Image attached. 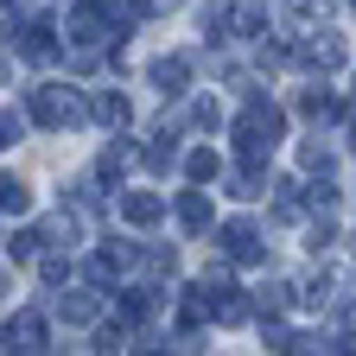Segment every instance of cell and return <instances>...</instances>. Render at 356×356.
<instances>
[{"label":"cell","instance_id":"6da1fadb","mask_svg":"<svg viewBox=\"0 0 356 356\" xmlns=\"http://www.w3.org/2000/svg\"><path fill=\"white\" fill-rule=\"evenodd\" d=\"M236 140H242V159L261 165L267 153H274V140H280V108L267 102V96H248V108L236 121Z\"/></svg>","mask_w":356,"mask_h":356},{"label":"cell","instance_id":"7a4b0ae2","mask_svg":"<svg viewBox=\"0 0 356 356\" xmlns=\"http://www.w3.org/2000/svg\"><path fill=\"white\" fill-rule=\"evenodd\" d=\"M32 115H38V127H70V121H83V102L70 83H44V89H32Z\"/></svg>","mask_w":356,"mask_h":356},{"label":"cell","instance_id":"3957f363","mask_svg":"<svg viewBox=\"0 0 356 356\" xmlns=\"http://www.w3.org/2000/svg\"><path fill=\"white\" fill-rule=\"evenodd\" d=\"M293 64H312V70H337V64H343V38H337V32H318V38L293 44Z\"/></svg>","mask_w":356,"mask_h":356},{"label":"cell","instance_id":"277c9868","mask_svg":"<svg viewBox=\"0 0 356 356\" xmlns=\"http://www.w3.org/2000/svg\"><path fill=\"white\" fill-rule=\"evenodd\" d=\"M222 254H229V261H261V229H254V222L248 216H236V222H222Z\"/></svg>","mask_w":356,"mask_h":356},{"label":"cell","instance_id":"5b68a950","mask_svg":"<svg viewBox=\"0 0 356 356\" xmlns=\"http://www.w3.org/2000/svg\"><path fill=\"white\" fill-rule=\"evenodd\" d=\"M7 350H44V318L38 312H13L7 318Z\"/></svg>","mask_w":356,"mask_h":356},{"label":"cell","instance_id":"8992f818","mask_svg":"<svg viewBox=\"0 0 356 356\" xmlns=\"http://www.w3.org/2000/svg\"><path fill=\"white\" fill-rule=\"evenodd\" d=\"M159 216H165V197H153V191H127L121 197V222H134V229H147Z\"/></svg>","mask_w":356,"mask_h":356},{"label":"cell","instance_id":"52a82bcc","mask_svg":"<svg viewBox=\"0 0 356 356\" xmlns=\"http://www.w3.org/2000/svg\"><path fill=\"white\" fill-rule=\"evenodd\" d=\"M51 51H58V44H51V26H19V58L26 64H51Z\"/></svg>","mask_w":356,"mask_h":356},{"label":"cell","instance_id":"ba28073f","mask_svg":"<svg viewBox=\"0 0 356 356\" xmlns=\"http://www.w3.org/2000/svg\"><path fill=\"white\" fill-rule=\"evenodd\" d=\"M185 76H191V64H185V58H159V64H153L159 96H185Z\"/></svg>","mask_w":356,"mask_h":356},{"label":"cell","instance_id":"9c48e42d","mask_svg":"<svg viewBox=\"0 0 356 356\" xmlns=\"http://www.w3.org/2000/svg\"><path fill=\"white\" fill-rule=\"evenodd\" d=\"M299 115H312V121H337V96H331V89H318V83H312L305 96H299Z\"/></svg>","mask_w":356,"mask_h":356},{"label":"cell","instance_id":"30bf717a","mask_svg":"<svg viewBox=\"0 0 356 356\" xmlns=\"http://www.w3.org/2000/svg\"><path fill=\"white\" fill-rule=\"evenodd\" d=\"M178 222H185V229H210V197L185 191V197H178Z\"/></svg>","mask_w":356,"mask_h":356},{"label":"cell","instance_id":"8fae6325","mask_svg":"<svg viewBox=\"0 0 356 356\" xmlns=\"http://www.w3.org/2000/svg\"><path fill=\"white\" fill-rule=\"evenodd\" d=\"M121 267H127V254H121V248H96V261H89V280H96V286H108Z\"/></svg>","mask_w":356,"mask_h":356},{"label":"cell","instance_id":"7c38bea8","mask_svg":"<svg viewBox=\"0 0 356 356\" xmlns=\"http://www.w3.org/2000/svg\"><path fill=\"white\" fill-rule=\"evenodd\" d=\"M229 26H236V32H242V38H254V32H261V26H267V7H261V0H242V7H236V13H229Z\"/></svg>","mask_w":356,"mask_h":356},{"label":"cell","instance_id":"4fadbf2b","mask_svg":"<svg viewBox=\"0 0 356 356\" xmlns=\"http://www.w3.org/2000/svg\"><path fill=\"white\" fill-rule=\"evenodd\" d=\"M58 312L70 325H89V318H96V293H70V299H58Z\"/></svg>","mask_w":356,"mask_h":356},{"label":"cell","instance_id":"5bb4252c","mask_svg":"<svg viewBox=\"0 0 356 356\" xmlns=\"http://www.w3.org/2000/svg\"><path fill=\"white\" fill-rule=\"evenodd\" d=\"M185 172H191V185H210V178H216V153H210V147L185 153Z\"/></svg>","mask_w":356,"mask_h":356},{"label":"cell","instance_id":"9a60e30c","mask_svg":"<svg viewBox=\"0 0 356 356\" xmlns=\"http://www.w3.org/2000/svg\"><path fill=\"white\" fill-rule=\"evenodd\" d=\"M96 121L121 127V121H127V96H115V89H102V96H96Z\"/></svg>","mask_w":356,"mask_h":356},{"label":"cell","instance_id":"2e32d148","mask_svg":"<svg viewBox=\"0 0 356 356\" xmlns=\"http://www.w3.org/2000/svg\"><path fill=\"white\" fill-rule=\"evenodd\" d=\"M38 280H44V286H64V280H70V261H64V254H44V261H38Z\"/></svg>","mask_w":356,"mask_h":356},{"label":"cell","instance_id":"e0dca14e","mask_svg":"<svg viewBox=\"0 0 356 356\" xmlns=\"http://www.w3.org/2000/svg\"><path fill=\"white\" fill-rule=\"evenodd\" d=\"M127 165H134V147H108V153L96 159V172H102V178H115V172H127Z\"/></svg>","mask_w":356,"mask_h":356},{"label":"cell","instance_id":"ac0fdd59","mask_svg":"<svg viewBox=\"0 0 356 356\" xmlns=\"http://www.w3.org/2000/svg\"><path fill=\"white\" fill-rule=\"evenodd\" d=\"M38 242H44L38 229H13V242H7V254H13V261H32V254H38Z\"/></svg>","mask_w":356,"mask_h":356},{"label":"cell","instance_id":"d6986e66","mask_svg":"<svg viewBox=\"0 0 356 356\" xmlns=\"http://www.w3.org/2000/svg\"><path fill=\"white\" fill-rule=\"evenodd\" d=\"M26 204H32V191H26V185H13V178H7V185H0V210H7V216H19Z\"/></svg>","mask_w":356,"mask_h":356},{"label":"cell","instance_id":"ffe728a7","mask_svg":"<svg viewBox=\"0 0 356 356\" xmlns=\"http://www.w3.org/2000/svg\"><path fill=\"white\" fill-rule=\"evenodd\" d=\"M172 159H178V147L159 134V147H147V165H153V172H172Z\"/></svg>","mask_w":356,"mask_h":356},{"label":"cell","instance_id":"44dd1931","mask_svg":"<svg viewBox=\"0 0 356 356\" xmlns=\"http://www.w3.org/2000/svg\"><path fill=\"white\" fill-rule=\"evenodd\" d=\"M140 7H147V13H172V7H178V0H140Z\"/></svg>","mask_w":356,"mask_h":356},{"label":"cell","instance_id":"7402d4cb","mask_svg":"<svg viewBox=\"0 0 356 356\" xmlns=\"http://www.w3.org/2000/svg\"><path fill=\"white\" fill-rule=\"evenodd\" d=\"M350 7H356V0H350Z\"/></svg>","mask_w":356,"mask_h":356}]
</instances>
